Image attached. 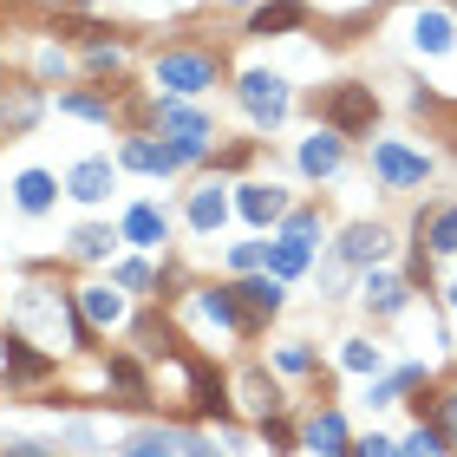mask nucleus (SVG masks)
Listing matches in <instances>:
<instances>
[{"label":"nucleus","mask_w":457,"mask_h":457,"mask_svg":"<svg viewBox=\"0 0 457 457\" xmlns=\"http://www.w3.org/2000/svg\"><path fill=\"white\" fill-rule=\"evenodd\" d=\"M308 438H314L320 451H340V445H347V431H340V418H333V412H320L314 425H308Z\"/></svg>","instance_id":"2eb2a0df"},{"label":"nucleus","mask_w":457,"mask_h":457,"mask_svg":"<svg viewBox=\"0 0 457 457\" xmlns=\"http://www.w3.org/2000/svg\"><path fill=\"white\" fill-rule=\"evenodd\" d=\"M242 216H248V223H275V216H281V190H262V183L242 190Z\"/></svg>","instance_id":"9d476101"},{"label":"nucleus","mask_w":457,"mask_h":457,"mask_svg":"<svg viewBox=\"0 0 457 457\" xmlns=\"http://www.w3.org/2000/svg\"><path fill=\"white\" fill-rule=\"evenodd\" d=\"M164 131L177 138V150H183V157H196V150H202V138H209V125H202L196 111H183V105H164Z\"/></svg>","instance_id":"20e7f679"},{"label":"nucleus","mask_w":457,"mask_h":457,"mask_svg":"<svg viewBox=\"0 0 457 457\" xmlns=\"http://www.w3.org/2000/svg\"><path fill=\"white\" fill-rule=\"evenodd\" d=\"M72 196L79 202H98V196H111V164H79V171H72Z\"/></svg>","instance_id":"423d86ee"},{"label":"nucleus","mask_w":457,"mask_h":457,"mask_svg":"<svg viewBox=\"0 0 457 457\" xmlns=\"http://www.w3.org/2000/svg\"><path fill=\"white\" fill-rule=\"evenodd\" d=\"M451 301H457V287H451Z\"/></svg>","instance_id":"c85d7f7f"},{"label":"nucleus","mask_w":457,"mask_h":457,"mask_svg":"<svg viewBox=\"0 0 457 457\" xmlns=\"http://www.w3.org/2000/svg\"><path fill=\"white\" fill-rule=\"evenodd\" d=\"M190 216H196V229H216V223H223V196H216V190H196Z\"/></svg>","instance_id":"f3484780"},{"label":"nucleus","mask_w":457,"mask_h":457,"mask_svg":"<svg viewBox=\"0 0 457 457\" xmlns=\"http://www.w3.org/2000/svg\"><path fill=\"white\" fill-rule=\"evenodd\" d=\"M86 314L92 320H118V294L111 287H86Z\"/></svg>","instance_id":"aec40b11"},{"label":"nucleus","mask_w":457,"mask_h":457,"mask_svg":"<svg viewBox=\"0 0 457 457\" xmlns=\"http://www.w3.org/2000/svg\"><path fill=\"white\" fill-rule=\"evenodd\" d=\"M65 111H79V118H105V105H98V98H65Z\"/></svg>","instance_id":"393cba45"},{"label":"nucleus","mask_w":457,"mask_h":457,"mask_svg":"<svg viewBox=\"0 0 457 457\" xmlns=\"http://www.w3.org/2000/svg\"><path fill=\"white\" fill-rule=\"evenodd\" d=\"M301 164H308V171H333V164H340V144H333V138H314L308 150H301Z\"/></svg>","instance_id":"dca6fc26"},{"label":"nucleus","mask_w":457,"mask_h":457,"mask_svg":"<svg viewBox=\"0 0 457 457\" xmlns=\"http://www.w3.org/2000/svg\"><path fill=\"white\" fill-rule=\"evenodd\" d=\"M105 248H111L105 229H86V235H79V255H105Z\"/></svg>","instance_id":"b1692460"},{"label":"nucleus","mask_w":457,"mask_h":457,"mask_svg":"<svg viewBox=\"0 0 457 457\" xmlns=\"http://www.w3.org/2000/svg\"><path fill=\"white\" fill-rule=\"evenodd\" d=\"M451 431H457V399H451Z\"/></svg>","instance_id":"cd10ccee"},{"label":"nucleus","mask_w":457,"mask_h":457,"mask_svg":"<svg viewBox=\"0 0 457 457\" xmlns=\"http://www.w3.org/2000/svg\"><path fill=\"white\" fill-rule=\"evenodd\" d=\"M7 372H20V379H40L46 360H40V353H27V340H7Z\"/></svg>","instance_id":"4468645a"},{"label":"nucleus","mask_w":457,"mask_h":457,"mask_svg":"<svg viewBox=\"0 0 457 457\" xmlns=\"http://www.w3.org/2000/svg\"><path fill=\"white\" fill-rule=\"evenodd\" d=\"M242 105L255 111V118H268V125H275V118L287 111V92H281V79H275V72H248V79H242Z\"/></svg>","instance_id":"7ed1b4c3"},{"label":"nucleus","mask_w":457,"mask_h":457,"mask_svg":"<svg viewBox=\"0 0 457 457\" xmlns=\"http://www.w3.org/2000/svg\"><path fill=\"white\" fill-rule=\"evenodd\" d=\"M235 294H242L248 320H262V314H275V308H281V281H242Z\"/></svg>","instance_id":"0eeeda50"},{"label":"nucleus","mask_w":457,"mask_h":457,"mask_svg":"<svg viewBox=\"0 0 457 457\" xmlns=\"http://www.w3.org/2000/svg\"><path fill=\"white\" fill-rule=\"evenodd\" d=\"M131 457H164V445L157 438H131Z\"/></svg>","instance_id":"a878e982"},{"label":"nucleus","mask_w":457,"mask_h":457,"mask_svg":"<svg viewBox=\"0 0 457 457\" xmlns=\"http://www.w3.org/2000/svg\"><path fill=\"white\" fill-rule=\"evenodd\" d=\"M372 118H379V105H372V86H333V92H327V125L340 131V138H353V131H372Z\"/></svg>","instance_id":"f257e3e1"},{"label":"nucleus","mask_w":457,"mask_h":457,"mask_svg":"<svg viewBox=\"0 0 457 457\" xmlns=\"http://www.w3.org/2000/svg\"><path fill=\"white\" fill-rule=\"evenodd\" d=\"M196 405L202 412H223V385H216L209 372H196Z\"/></svg>","instance_id":"4be33fe9"},{"label":"nucleus","mask_w":457,"mask_h":457,"mask_svg":"<svg viewBox=\"0 0 457 457\" xmlns=\"http://www.w3.org/2000/svg\"><path fill=\"white\" fill-rule=\"evenodd\" d=\"M125 235H131V242H144V248L164 242V216H157V209H131V216H125Z\"/></svg>","instance_id":"9b49d317"},{"label":"nucleus","mask_w":457,"mask_h":457,"mask_svg":"<svg viewBox=\"0 0 457 457\" xmlns=\"http://www.w3.org/2000/svg\"><path fill=\"white\" fill-rule=\"evenodd\" d=\"M157 86L164 92H202V86H216V59L209 53H164L157 59Z\"/></svg>","instance_id":"f03ea898"},{"label":"nucleus","mask_w":457,"mask_h":457,"mask_svg":"<svg viewBox=\"0 0 457 457\" xmlns=\"http://www.w3.org/2000/svg\"><path fill=\"white\" fill-rule=\"evenodd\" d=\"M287 27H301V0H275V7H262L248 33H287Z\"/></svg>","instance_id":"1a4fd4ad"},{"label":"nucleus","mask_w":457,"mask_h":457,"mask_svg":"<svg viewBox=\"0 0 457 457\" xmlns=\"http://www.w3.org/2000/svg\"><path fill=\"white\" fill-rule=\"evenodd\" d=\"M242 392H248V405H255V412L268 418V412H275V385H268L262 379V372H248V379H242Z\"/></svg>","instance_id":"6ab92c4d"},{"label":"nucleus","mask_w":457,"mask_h":457,"mask_svg":"<svg viewBox=\"0 0 457 457\" xmlns=\"http://www.w3.org/2000/svg\"><path fill=\"white\" fill-rule=\"evenodd\" d=\"M418 46H425V53H445V46H451V27L438 20V13H425V20H418Z\"/></svg>","instance_id":"a211bd4d"},{"label":"nucleus","mask_w":457,"mask_h":457,"mask_svg":"<svg viewBox=\"0 0 457 457\" xmlns=\"http://www.w3.org/2000/svg\"><path fill=\"white\" fill-rule=\"evenodd\" d=\"M412 457H445V438H438V431H425V425H418V438H412Z\"/></svg>","instance_id":"5701e85b"},{"label":"nucleus","mask_w":457,"mask_h":457,"mask_svg":"<svg viewBox=\"0 0 457 457\" xmlns=\"http://www.w3.org/2000/svg\"><path fill=\"white\" fill-rule=\"evenodd\" d=\"M183 157L177 144H125V164H138V171H171Z\"/></svg>","instance_id":"6e6552de"},{"label":"nucleus","mask_w":457,"mask_h":457,"mask_svg":"<svg viewBox=\"0 0 457 457\" xmlns=\"http://www.w3.org/2000/svg\"><path fill=\"white\" fill-rule=\"evenodd\" d=\"M431 248H445V255H457V209H445L431 223Z\"/></svg>","instance_id":"412c9836"},{"label":"nucleus","mask_w":457,"mask_h":457,"mask_svg":"<svg viewBox=\"0 0 457 457\" xmlns=\"http://www.w3.org/2000/svg\"><path fill=\"white\" fill-rule=\"evenodd\" d=\"M372 164H379V177H392V183H425V157H412V150H399V144H379Z\"/></svg>","instance_id":"39448f33"},{"label":"nucleus","mask_w":457,"mask_h":457,"mask_svg":"<svg viewBox=\"0 0 457 457\" xmlns=\"http://www.w3.org/2000/svg\"><path fill=\"white\" fill-rule=\"evenodd\" d=\"M372 255H385V229H353L347 235V262H372Z\"/></svg>","instance_id":"f8f14e48"},{"label":"nucleus","mask_w":457,"mask_h":457,"mask_svg":"<svg viewBox=\"0 0 457 457\" xmlns=\"http://www.w3.org/2000/svg\"><path fill=\"white\" fill-rule=\"evenodd\" d=\"M360 457H392V445H385V438H366V445H353Z\"/></svg>","instance_id":"bb28decb"},{"label":"nucleus","mask_w":457,"mask_h":457,"mask_svg":"<svg viewBox=\"0 0 457 457\" xmlns=\"http://www.w3.org/2000/svg\"><path fill=\"white\" fill-rule=\"evenodd\" d=\"M46 202H53V177L27 171V177H20V209H46Z\"/></svg>","instance_id":"ddd939ff"}]
</instances>
